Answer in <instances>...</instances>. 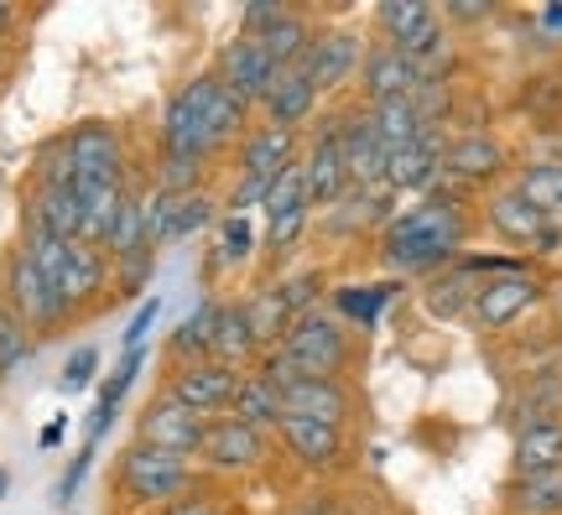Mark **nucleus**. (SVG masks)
<instances>
[{
	"label": "nucleus",
	"mask_w": 562,
	"mask_h": 515,
	"mask_svg": "<svg viewBox=\"0 0 562 515\" xmlns=\"http://www.w3.org/2000/svg\"><path fill=\"white\" fill-rule=\"evenodd\" d=\"M474 235V214H469V193L438 182L432 193L412 209L391 219L381 229V266L391 277H438L442 266L463 256V245Z\"/></svg>",
	"instance_id": "nucleus-1"
},
{
	"label": "nucleus",
	"mask_w": 562,
	"mask_h": 515,
	"mask_svg": "<svg viewBox=\"0 0 562 515\" xmlns=\"http://www.w3.org/2000/svg\"><path fill=\"white\" fill-rule=\"evenodd\" d=\"M115 479H121V495L131 500V505H146V511H167V505H178L182 495L203 490L193 458L161 454V448H146V443H131V448H125L121 463H115Z\"/></svg>",
	"instance_id": "nucleus-2"
},
{
	"label": "nucleus",
	"mask_w": 562,
	"mask_h": 515,
	"mask_svg": "<svg viewBox=\"0 0 562 515\" xmlns=\"http://www.w3.org/2000/svg\"><path fill=\"white\" fill-rule=\"evenodd\" d=\"M281 349L297 359L307 380H349L355 355H360V349H355V328L339 323L334 313H323V307L292 317V328H286V338H281Z\"/></svg>",
	"instance_id": "nucleus-3"
},
{
	"label": "nucleus",
	"mask_w": 562,
	"mask_h": 515,
	"mask_svg": "<svg viewBox=\"0 0 562 515\" xmlns=\"http://www.w3.org/2000/svg\"><path fill=\"white\" fill-rule=\"evenodd\" d=\"M214 100H220V79L214 74H199V79H188L167 100V110H161V152H178V157H214L209 152V110H214Z\"/></svg>",
	"instance_id": "nucleus-4"
},
{
	"label": "nucleus",
	"mask_w": 562,
	"mask_h": 515,
	"mask_svg": "<svg viewBox=\"0 0 562 515\" xmlns=\"http://www.w3.org/2000/svg\"><path fill=\"white\" fill-rule=\"evenodd\" d=\"M68 157H74V172H79V193H104V188H125V141L115 125L104 120H83L68 136Z\"/></svg>",
	"instance_id": "nucleus-5"
},
{
	"label": "nucleus",
	"mask_w": 562,
	"mask_h": 515,
	"mask_svg": "<svg viewBox=\"0 0 562 515\" xmlns=\"http://www.w3.org/2000/svg\"><path fill=\"white\" fill-rule=\"evenodd\" d=\"M542 277L531 271V260L516 266V271H501V277H484L480 298L469 307V328H480V334H505L510 323L521 313H531L537 302H542Z\"/></svg>",
	"instance_id": "nucleus-6"
},
{
	"label": "nucleus",
	"mask_w": 562,
	"mask_h": 515,
	"mask_svg": "<svg viewBox=\"0 0 562 515\" xmlns=\"http://www.w3.org/2000/svg\"><path fill=\"white\" fill-rule=\"evenodd\" d=\"M5 298H11V313H16L26 328H37V334H53V328H63V323L74 317V307L63 302V292L32 266V256H26L21 245L11 250V260H5Z\"/></svg>",
	"instance_id": "nucleus-7"
},
{
	"label": "nucleus",
	"mask_w": 562,
	"mask_h": 515,
	"mask_svg": "<svg viewBox=\"0 0 562 515\" xmlns=\"http://www.w3.org/2000/svg\"><path fill=\"white\" fill-rule=\"evenodd\" d=\"M302 178H307V199H313V214H328L334 203L355 188L349 182V167H344V141H339V110L323 115L313 125V136L302 146Z\"/></svg>",
	"instance_id": "nucleus-8"
},
{
	"label": "nucleus",
	"mask_w": 562,
	"mask_h": 515,
	"mask_svg": "<svg viewBox=\"0 0 562 515\" xmlns=\"http://www.w3.org/2000/svg\"><path fill=\"white\" fill-rule=\"evenodd\" d=\"M203 437H209V416L188 412L182 401H172L167 391H157V396L140 406L136 416V443H146V448H161V454H178V458H199Z\"/></svg>",
	"instance_id": "nucleus-9"
},
{
	"label": "nucleus",
	"mask_w": 562,
	"mask_h": 515,
	"mask_svg": "<svg viewBox=\"0 0 562 515\" xmlns=\"http://www.w3.org/2000/svg\"><path fill=\"white\" fill-rule=\"evenodd\" d=\"M261 214H266V250H271L277 260L292 256V250H297V239L307 235V224H313V199H307L302 161H297V167H286V172L271 182Z\"/></svg>",
	"instance_id": "nucleus-10"
},
{
	"label": "nucleus",
	"mask_w": 562,
	"mask_h": 515,
	"mask_svg": "<svg viewBox=\"0 0 562 515\" xmlns=\"http://www.w3.org/2000/svg\"><path fill=\"white\" fill-rule=\"evenodd\" d=\"M172 401H182L188 412L209 416V422H220V416H229V406H235V391H240V370H229V365H220V359H199V365H178L172 376H167V385H161Z\"/></svg>",
	"instance_id": "nucleus-11"
},
{
	"label": "nucleus",
	"mask_w": 562,
	"mask_h": 515,
	"mask_svg": "<svg viewBox=\"0 0 562 515\" xmlns=\"http://www.w3.org/2000/svg\"><path fill=\"white\" fill-rule=\"evenodd\" d=\"M360 63H364L360 32H349V26H323V32H313V42H307V53H302L297 68L307 74V83H313L318 94H334V89L360 79Z\"/></svg>",
	"instance_id": "nucleus-12"
},
{
	"label": "nucleus",
	"mask_w": 562,
	"mask_h": 515,
	"mask_svg": "<svg viewBox=\"0 0 562 515\" xmlns=\"http://www.w3.org/2000/svg\"><path fill=\"white\" fill-rule=\"evenodd\" d=\"M266 458H271V433L245 427L235 416L209 422V437H203V448H199V463L214 469V474H256Z\"/></svg>",
	"instance_id": "nucleus-13"
},
{
	"label": "nucleus",
	"mask_w": 562,
	"mask_h": 515,
	"mask_svg": "<svg viewBox=\"0 0 562 515\" xmlns=\"http://www.w3.org/2000/svg\"><path fill=\"white\" fill-rule=\"evenodd\" d=\"M510 167V152L490 131H463V136H448V152H442V182L459 188V193H474V188H490Z\"/></svg>",
	"instance_id": "nucleus-14"
},
{
	"label": "nucleus",
	"mask_w": 562,
	"mask_h": 515,
	"mask_svg": "<svg viewBox=\"0 0 562 515\" xmlns=\"http://www.w3.org/2000/svg\"><path fill=\"white\" fill-rule=\"evenodd\" d=\"M214 79L235 94V100H245L250 110L266 100V89H271V79H277V63L266 58V47L250 32H235V37L220 47V63H214Z\"/></svg>",
	"instance_id": "nucleus-15"
},
{
	"label": "nucleus",
	"mask_w": 562,
	"mask_h": 515,
	"mask_svg": "<svg viewBox=\"0 0 562 515\" xmlns=\"http://www.w3.org/2000/svg\"><path fill=\"white\" fill-rule=\"evenodd\" d=\"M339 141H344V167H349V182H355V188H385L391 152H385V141L375 136V120H370L364 104L339 110Z\"/></svg>",
	"instance_id": "nucleus-16"
},
{
	"label": "nucleus",
	"mask_w": 562,
	"mask_h": 515,
	"mask_svg": "<svg viewBox=\"0 0 562 515\" xmlns=\"http://www.w3.org/2000/svg\"><path fill=\"white\" fill-rule=\"evenodd\" d=\"M442 152H448V131H422L412 146L391 152V167H385V188L402 199V193H417L427 199L442 182Z\"/></svg>",
	"instance_id": "nucleus-17"
},
{
	"label": "nucleus",
	"mask_w": 562,
	"mask_h": 515,
	"mask_svg": "<svg viewBox=\"0 0 562 515\" xmlns=\"http://www.w3.org/2000/svg\"><path fill=\"white\" fill-rule=\"evenodd\" d=\"M281 448L297 458L302 469H313V474H334L344 469V458H349V437L344 427H328V422H307V416H281Z\"/></svg>",
	"instance_id": "nucleus-18"
},
{
	"label": "nucleus",
	"mask_w": 562,
	"mask_h": 515,
	"mask_svg": "<svg viewBox=\"0 0 562 515\" xmlns=\"http://www.w3.org/2000/svg\"><path fill=\"white\" fill-rule=\"evenodd\" d=\"M480 287H484V271L463 250L453 266H442L438 277L422 281V307H427V317H438V323H469V307L480 298Z\"/></svg>",
	"instance_id": "nucleus-19"
},
{
	"label": "nucleus",
	"mask_w": 562,
	"mask_h": 515,
	"mask_svg": "<svg viewBox=\"0 0 562 515\" xmlns=\"http://www.w3.org/2000/svg\"><path fill=\"white\" fill-rule=\"evenodd\" d=\"M360 104H385V100H406L412 89L422 83V68L406 53H396V47H385V42H375V47H364V63H360Z\"/></svg>",
	"instance_id": "nucleus-20"
},
{
	"label": "nucleus",
	"mask_w": 562,
	"mask_h": 515,
	"mask_svg": "<svg viewBox=\"0 0 562 515\" xmlns=\"http://www.w3.org/2000/svg\"><path fill=\"white\" fill-rule=\"evenodd\" d=\"M318 89L307 83L302 68H277V79L266 89V100L256 104L261 110V125H277V131H302L307 120H318Z\"/></svg>",
	"instance_id": "nucleus-21"
},
{
	"label": "nucleus",
	"mask_w": 562,
	"mask_h": 515,
	"mask_svg": "<svg viewBox=\"0 0 562 515\" xmlns=\"http://www.w3.org/2000/svg\"><path fill=\"white\" fill-rule=\"evenodd\" d=\"M484 224H490V235L495 239L521 245L526 256H531V245L547 235V224H552V219H547L542 209H531L516 188H495V193L484 199Z\"/></svg>",
	"instance_id": "nucleus-22"
},
{
	"label": "nucleus",
	"mask_w": 562,
	"mask_h": 515,
	"mask_svg": "<svg viewBox=\"0 0 562 515\" xmlns=\"http://www.w3.org/2000/svg\"><path fill=\"white\" fill-rule=\"evenodd\" d=\"M302 161V146H297V131H277V125H250L240 141V172L245 178H266L277 182L286 167Z\"/></svg>",
	"instance_id": "nucleus-23"
},
{
	"label": "nucleus",
	"mask_w": 562,
	"mask_h": 515,
	"mask_svg": "<svg viewBox=\"0 0 562 515\" xmlns=\"http://www.w3.org/2000/svg\"><path fill=\"white\" fill-rule=\"evenodd\" d=\"M286 416H307V422H328V427H344L355 416V391L349 380H297L286 396H281Z\"/></svg>",
	"instance_id": "nucleus-24"
},
{
	"label": "nucleus",
	"mask_w": 562,
	"mask_h": 515,
	"mask_svg": "<svg viewBox=\"0 0 562 515\" xmlns=\"http://www.w3.org/2000/svg\"><path fill=\"white\" fill-rule=\"evenodd\" d=\"M510 422L521 427H542V422H562V365H537L521 380V391L510 401Z\"/></svg>",
	"instance_id": "nucleus-25"
},
{
	"label": "nucleus",
	"mask_w": 562,
	"mask_h": 515,
	"mask_svg": "<svg viewBox=\"0 0 562 515\" xmlns=\"http://www.w3.org/2000/svg\"><path fill=\"white\" fill-rule=\"evenodd\" d=\"M402 292V281H360V287H334V298H328V313L349 323L355 334H370V328H381L385 307L396 302Z\"/></svg>",
	"instance_id": "nucleus-26"
},
{
	"label": "nucleus",
	"mask_w": 562,
	"mask_h": 515,
	"mask_svg": "<svg viewBox=\"0 0 562 515\" xmlns=\"http://www.w3.org/2000/svg\"><path fill=\"white\" fill-rule=\"evenodd\" d=\"M104 287H110V256L94 250V245H83V239H74V245H68V260H63V277H58L63 302L79 313L83 302H94Z\"/></svg>",
	"instance_id": "nucleus-27"
},
{
	"label": "nucleus",
	"mask_w": 562,
	"mask_h": 515,
	"mask_svg": "<svg viewBox=\"0 0 562 515\" xmlns=\"http://www.w3.org/2000/svg\"><path fill=\"white\" fill-rule=\"evenodd\" d=\"M21 219H37L47 235H58V239H74L83 235V199H79V188H32L26 193V214Z\"/></svg>",
	"instance_id": "nucleus-28"
},
{
	"label": "nucleus",
	"mask_w": 562,
	"mask_h": 515,
	"mask_svg": "<svg viewBox=\"0 0 562 515\" xmlns=\"http://www.w3.org/2000/svg\"><path fill=\"white\" fill-rule=\"evenodd\" d=\"M209 359H220L229 370H245L261 359V344H256V328L245 317V302H220V317H214V349Z\"/></svg>",
	"instance_id": "nucleus-29"
},
{
	"label": "nucleus",
	"mask_w": 562,
	"mask_h": 515,
	"mask_svg": "<svg viewBox=\"0 0 562 515\" xmlns=\"http://www.w3.org/2000/svg\"><path fill=\"white\" fill-rule=\"evenodd\" d=\"M562 469V422H542V427H521L510 443V479L552 474Z\"/></svg>",
	"instance_id": "nucleus-30"
},
{
	"label": "nucleus",
	"mask_w": 562,
	"mask_h": 515,
	"mask_svg": "<svg viewBox=\"0 0 562 515\" xmlns=\"http://www.w3.org/2000/svg\"><path fill=\"white\" fill-rule=\"evenodd\" d=\"M214 317H220V302L203 298L199 307L167 334V359H172V365H199V359H209V349H214Z\"/></svg>",
	"instance_id": "nucleus-31"
},
{
	"label": "nucleus",
	"mask_w": 562,
	"mask_h": 515,
	"mask_svg": "<svg viewBox=\"0 0 562 515\" xmlns=\"http://www.w3.org/2000/svg\"><path fill=\"white\" fill-rule=\"evenodd\" d=\"M140 365H146V349H131V355H121V365H115V376L100 385V401H94V416H89V443L100 448V437L115 427V412H121V401L131 396V385H136Z\"/></svg>",
	"instance_id": "nucleus-32"
},
{
	"label": "nucleus",
	"mask_w": 562,
	"mask_h": 515,
	"mask_svg": "<svg viewBox=\"0 0 562 515\" xmlns=\"http://www.w3.org/2000/svg\"><path fill=\"white\" fill-rule=\"evenodd\" d=\"M313 32H318V26H313V21L302 16L297 5H292V11H286L281 21H271L266 32H250V37L261 42L266 58L277 63V68H297L302 53H307V42H313Z\"/></svg>",
	"instance_id": "nucleus-33"
},
{
	"label": "nucleus",
	"mask_w": 562,
	"mask_h": 515,
	"mask_svg": "<svg viewBox=\"0 0 562 515\" xmlns=\"http://www.w3.org/2000/svg\"><path fill=\"white\" fill-rule=\"evenodd\" d=\"M505 515H562V469L505 484Z\"/></svg>",
	"instance_id": "nucleus-34"
},
{
	"label": "nucleus",
	"mask_w": 562,
	"mask_h": 515,
	"mask_svg": "<svg viewBox=\"0 0 562 515\" xmlns=\"http://www.w3.org/2000/svg\"><path fill=\"white\" fill-rule=\"evenodd\" d=\"M229 416L235 422H245V427H261V433H277L281 416H286V406H281V396L266 385L256 370L250 376H240V391H235V406H229Z\"/></svg>",
	"instance_id": "nucleus-35"
},
{
	"label": "nucleus",
	"mask_w": 562,
	"mask_h": 515,
	"mask_svg": "<svg viewBox=\"0 0 562 515\" xmlns=\"http://www.w3.org/2000/svg\"><path fill=\"white\" fill-rule=\"evenodd\" d=\"M510 188H516L531 209H542L547 219L562 224V161H526Z\"/></svg>",
	"instance_id": "nucleus-36"
},
{
	"label": "nucleus",
	"mask_w": 562,
	"mask_h": 515,
	"mask_svg": "<svg viewBox=\"0 0 562 515\" xmlns=\"http://www.w3.org/2000/svg\"><path fill=\"white\" fill-rule=\"evenodd\" d=\"M427 21H438V5H427V0H385V5H375V32H381L385 47L412 42Z\"/></svg>",
	"instance_id": "nucleus-37"
},
{
	"label": "nucleus",
	"mask_w": 562,
	"mask_h": 515,
	"mask_svg": "<svg viewBox=\"0 0 562 515\" xmlns=\"http://www.w3.org/2000/svg\"><path fill=\"white\" fill-rule=\"evenodd\" d=\"M245 302V317H250V328H256V344H261V355L266 349H277L281 338H286V328H292V313H286V302L277 298V287L266 281V287H256Z\"/></svg>",
	"instance_id": "nucleus-38"
},
{
	"label": "nucleus",
	"mask_w": 562,
	"mask_h": 515,
	"mask_svg": "<svg viewBox=\"0 0 562 515\" xmlns=\"http://www.w3.org/2000/svg\"><path fill=\"white\" fill-rule=\"evenodd\" d=\"M364 110L375 120V136L385 141V152H402V146H412V141L427 131L417 115V104H412V94H406V100H385V104H364Z\"/></svg>",
	"instance_id": "nucleus-39"
},
{
	"label": "nucleus",
	"mask_w": 562,
	"mask_h": 515,
	"mask_svg": "<svg viewBox=\"0 0 562 515\" xmlns=\"http://www.w3.org/2000/svg\"><path fill=\"white\" fill-rule=\"evenodd\" d=\"M256 224H250V214H224L220 219V245H214V260H220L224 271H235V266H245V260L256 256Z\"/></svg>",
	"instance_id": "nucleus-40"
},
{
	"label": "nucleus",
	"mask_w": 562,
	"mask_h": 515,
	"mask_svg": "<svg viewBox=\"0 0 562 515\" xmlns=\"http://www.w3.org/2000/svg\"><path fill=\"white\" fill-rule=\"evenodd\" d=\"M209 161L203 157H178V152H161L157 157V193H199Z\"/></svg>",
	"instance_id": "nucleus-41"
},
{
	"label": "nucleus",
	"mask_w": 562,
	"mask_h": 515,
	"mask_svg": "<svg viewBox=\"0 0 562 515\" xmlns=\"http://www.w3.org/2000/svg\"><path fill=\"white\" fill-rule=\"evenodd\" d=\"M220 203L224 199H209V193H182L178 199V214H172V239H188V235H203L209 224H220Z\"/></svg>",
	"instance_id": "nucleus-42"
},
{
	"label": "nucleus",
	"mask_w": 562,
	"mask_h": 515,
	"mask_svg": "<svg viewBox=\"0 0 562 515\" xmlns=\"http://www.w3.org/2000/svg\"><path fill=\"white\" fill-rule=\"evenodd\" d=\"M271 287H277V298L286 302V313L302 317V313H313V307H318V298H323V271H318V266H307V271H292V277L271 281Z\"/></svg>",
	"instance_id": "nucleus-43"
},
{
	"label": "nucleus",
	"mask_w": 562,
	"mask_h": 515,
	"mask_svg": "<svg viewBox=\"0 0 562 515\" xmlns=\"http://www.w3.org/2000/svg\"><path fill=\"white\" fill-rule=\"evenodd\" d=\"M26 355H32V328H26V323L5 307V313H0V380L16 376Z\"/></svg>",
	"instance_id": "nucleus-44"
},
{
	"label": "nucleus",
	"mask_w": 562,
	"mask_h": 515,
	"mask_svg": "<svg viewBox=\"0 0 562 515\" xmlns=\"http://www.w3.org/2000/svg\"><path fill=\"white\" fill-rule=\"evenodd\" d=\"M151 277H157V250H140V256L131 260H115V292L121 298H151L146 287H151Z\"/></svg>",
	"instance_id": "nucleus-45"
},
{
	"label": "nucleus",
	"mask_w": 562,
	"mask_h": 515,
	"mask_svg": "<svg viewBox=\"0 0 562 515\" xmlns=\"http://www.w3.org/2000/svg\"><path fill=\"white\" fill-rule=\"evenodd\" d=\"M32 188H79V172H74V157L63 141H47L37 157V182Z\"/></svg>",
	"instance_id": "nucleus-46"
},
{
	"label": "nucleus",
	"mask_w": 562,
	"mask_h": 515,
	"mask_svg": "<svg viewBox=\"0 0 562 515\" xmlns=\"http://www.w3.org/2000/svg\"><path fill=\"white\" fill-rule=\"evenodd\" d=\"M256 376L266 380V385H271V391H277V396H286V391H292V385H297V380H307L302 376V365L292 355H286V349H266L261 359H256Z\"/></svg>",
	"instance_id": "nucleus-47"
},
{
	"label": "nucleus",
	"mask_w": 562,
	"mask_h": 515,
	"mask_svg": "<svg viewBox=\"0 0 562 515\" xmlns=\"http://www.w3.org/2000/svg\"><path fill=\"white\" fill-rule=\"evenodd\" d=\"M94 376H100V349H94V344H83V349H74V355H68L58 385L68 391V396H79V391H89V385H94Z\"/></svg>",
	"instance_id": "nucleus-48"
},
{
	"label": "nucleus",
	"mask_w": 562,
	"mask_h": 515,
	"mask_svg": "<svg viewBox=\"0 0 562 515\" xmlns=\"http://www.w3.org/2000/svg\"><path fill=\"white\" fill-rule=\"evenodd\" d=\"M266 193H271V182L266 178H235V188L224 193V214H250V209H261Z\"/></svg>",
	"instance_id": "nucleus-49"
},
{
	"label": "nucleus",
	"mask_w": 562,
	"mask_h": 515,
	"mask_svg": "<svg viewBox=\"0 0 562 515\" xmlns=\"http://www.w3.org/2000/svg\"><path fill=\"white\" fill-rule=\"evenodd\" d=\"M157 317H161V298H146L136 307V317H131V328H125V355H131V349H146V334H151V328H157Z\"/></svg>",
	"instance_id": "nucleus-50"
},
{
	"label": "nucleus",
	"mask_w": 562,
	"mask_h": 515,
	"mask_svg": "<svg viewBox=\"0 0 562 515\" xmlns=\"http://www.w3.org/2000/svg\"><path fill=\"white\" fill-rule=\"evenodd\" d=\"M89 463H94V443H83L79 454H74V463H68V469H63V479H58V505H68V500L79 495V484H83V474H89Z\"/></svg>",
	"instance_id": "nucleus-51"
},
{
	"label": "nucleus",
	"mask_w": 562,
	"mask_h": 515,
	"mask_svg": "<svg viewBox=\"0 0 562 515\" xmlns=\"http://www.w3.org/2000/svg\"><path fill=\"white\" fill-rule=\"evenodd\" d=\"M442 21H448V32L453 26H480V21L495 16V5H480V0H453V5H438Z\"/></svg>",
	"instance_id": "nucleus-52"
},
{
	"label": "nucleus",
	"mask_w": 562,
	"mask_h": 515,
	"mask_svg": "<svg viewBox=\"0 0 562 515\" xmlns=\"http://www.w3.org/2000/svg\"><path fill=\"white\" fill-rule=\"evenodd\" d=\"M157 515H229V505L214 500L209 490H193V495H182L178 505H167V511H157Z\"/></svg>",
	"instance_id": "nucleus-53"
},
{
	"label": "nucleus",
	"mask_w": 562,
	"mask_h": 515,
	"mask_svg": "<svg viewBox=\"0 0 562 515\" xmlns=\"http://www.w3.org/2000/svg\"><path fill=\"white\" fill-rule=\"evenodd\" d=\"M292 11V5H281V0H256V5H245L240 11V32H266L271 21H281Z\"/></svg>",
	"instance_id": "nucleus-54"
},
{
	"label": "nucleus",
	"mask_w": 562,
	"mask_h": 515,
	"mask_svg": "<svg viewBox=\"0 0 562 515\" xmlns=\"http://www.w3.org/2000/svg\"><path fill=\"white\" fill-rule=\"evenodd\" d=\"M531 256H537V260L562 256V224H558V219H552V224H547V235L537 239V245H531Z\"/></svg>",
	"instance_id": "nucleus-55"
},
{
	"label": "nucleus",
	"mask_w": 562,
	"mask_h": 515,
	"mask_svg": "<svg viewBox=\"0 0 562 515\" xmlns=\"http://www.w3.org/2000/svg\"><path fill=\"white\" fill-rule=\"evenodd\" d=\"M537 21H542L547 37H562V5H542V11H537Z\"/></svg>",
	"instance_id": "nucleus-56"
},
{
	"label": "nucleus",
	"mask_w": 562,
	"mask_h": 515,
	"mask_svg": "<svg viewBox=\"0 0 562 515\" xmlns=\"http://www.w3.org/2000/svg\"><path fill=\"white\" fill-rule=\"evenodd\" d=\"M53 443H63V422H53V427L42 433V448H53Z\"/></svg>",
	"instance_id": "nucleus-57"
},
{
	"label": "nucleus",
	"mask_w": 562,
	"mask_h": 515,
	"mask_svg": "<svg viewBox=\"0 0 562 515\" xmlns=\"http://www.w3.org/2000/svg\"><path fill=\"white\" fill-rule=\"evenodd\" d=\"M11 21H16V11H11V5H0V37L11 32Z\"/></svg>",
	"instance_id": "nucleus-58"
},
{
	"label": "nucleus",
	"mask_w": 562,
	"mask_h": 515,
	"mask_svg": "<svg viewBox=\"0 0 562 515\" xmlns=\"http://www.w3.org/2000/svg\"><path fill=\"white\" fill-rule=\"evenodd\" d=\"M11 495V469H0V500Z\"/></svg>",
	"instance_id": "nucleus-59"
},
{
	"label": "nucleus",
	"mask_w": 562,
	"mask_h": 515,
	"mask_svg": "<svg viewBox=\"0 0 562 515\" xmlns=\"http://www.w3.org/2000/svg\"><path fill=\"white\" fill-rule=\"evenodd\" d=\"M5 307H11V302H0V313H5Z\"/></svg>",
	"instance_id": "nucleus-60"
}]
</instances>
